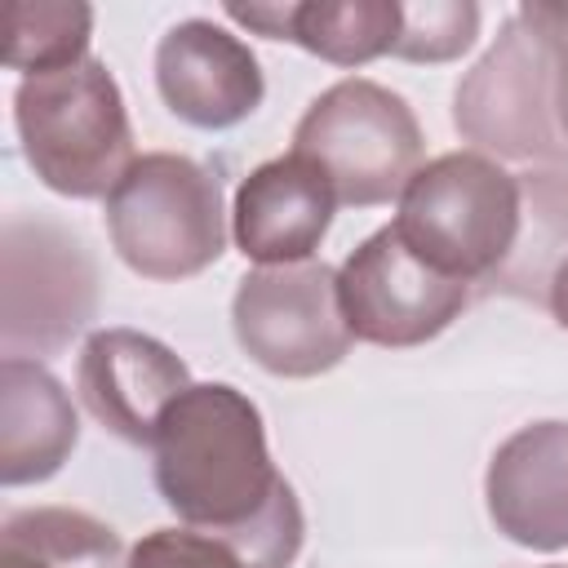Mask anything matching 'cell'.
Returning a JSON list of instances; mask_svg holds the SVG:
<instances>
[{"instance_id": "cell-15", "label": "cell", "mask_w": 568, "mask_h": 568, "mask_svg": "<svg viewBox=\"0 0 568 568\" xmlns=\"http://www.w3.org/2000/svg\"><path fill=\"white\" fill-rule=\"evenodd\" d=\"M226 18L266 40H288L333 67H364L395 49L404 27V0L226 4Z\"/></svg>"}, {"instance_id": "cell-5", "label": "cell", "mask_w": 568, "mask_h": 568, "mask_svg": "<svg viewBox=\"0 0 568 568\" xmlns=\"http://www.w3.org/2000/svg\"><path fill=\"white\" fill-rule=\"evenodd\" d=\"M293 155L311 160L333 182L337 204L377 209L399 200L422 169V124L395 89L351 75L302 111Z\"/></svg>"}, {"instance_id": "cell-8", "label": "cell", "mask_w": 568, "mask_h": 568, "mask_svg": "<svg viewBox=\"0 0 568 568\" xmlns=\"http://www.w3.org/2000/svg\"><path fill=\"white\" fill-rule=\"evenodd\" d=\"M550 71H555V36L537 27L524 9L506 18L497 44L479 58V67L457 84L453 124L515 160H541L555 151L550 129Z\"/></svg>"}, {"instance_id": "cell-21", "label": "cell", "mask_w": 568, "mask_h": 568, "mask_svg": "<svg viewBox=\"0 0 568 568\" xmlns=\"http://www.w3.org/2000/svg\"><path fill=\"white\" fill-rule=\"evenodd\" d=\"M550 315L559 328H568V253L559 257V266L550 275Z\"/></svg>"}, {"instance_id": "cell-19", "label": "cell", "mask_w": 568, "mask_h": 568, "mask_svg": "<svg viewBox=\"0 0 568 568\" xmlns=\"http://www.w3.org/2000/svg\"><path fill=\"white\" fill-rule=\"evenodd\" d=\"M124 568H253L231 541L213 537V532H200V528H155L146 532Z\"/></svg>"}, {"instance_id": "cell-9", "label": "cell", "mask_w": 568, "mask_h": 568, "mask_svg": "<svg viewBox=\"0 0 568 568\" xmlns=\"http://www.w3.org/2000/svg\"><path fill=\"white\" fill-rule=\"evenodd\" d=\"M93 257L53 222H4V359L53 355L93 315Z\"/></svg>"}, {"instance_id": "cell-2", "label": "cell", "mask_w": 568, "mask_h": 568, "mask_svg": "<svg viewBox=\"0 0 568 568\" xmlns=\"http://www.w3.org/2000/svg\"><path fill=\"white\" fill-rule=\"evenodd\" d=\"M13 124L31 173L67 200L111 195L138 160L124 93L98 58L22 75L13 89Z\"/></svg>"}, {"instance_id": "cell-18", "label": "cell", "mask_w": 568, "mask_h": 568, "mask_svg": "<svg viewBox=\"0 0 568 568\" xmlns=\"http://www.w3.org/2000/svg\"><path fill=\"white\" fill-rule=\"evenodd\" d=\"M479 36V4L470 0H417L404 4L395 58L404 62H453Z\"/></svg>"}, {"instance_id": "cell-4", "label": "cell", "mask_w": 568, "mask_h": 568, "mask_svg": "<svg viewBox=\"0 0 568 568\" xmlns=\"http://www.w3.org/2000/svg\"><path fill=\"white\" fill-rule=\"evenodd\" d=\"M519 222V178L479 151H448L413 173L390 226L426 266L475 284L510 257Z\"/></svg>"}, {"instance_id": "cell-1", "label": "cell", "mask_w": 568, "mask_h": 568, "mask_svg": "<svg viewBox=\"0 0 568 568\" xmlns=\"http://www.w3.org/2000/svg\"><path fill=\"white\" fill-rule=\"evenodd\" d=\"M155 488L200 532L231 541L253 568H288L306 519L293 484L275 470L257 404L231 382H191L160 417Z\"/></svg>"}, {"instance_id": "cell-10", "label": "cell", "mask_w": 568, "mask_h": 568, "mask_svg": "<svg viewBox=\"0 0 568 568\" xmlns=\"http://www.w3.org/2000/svg\"><path fill=\"white\" fill-rule=\"evenodd\" d=\"M191 386L186 359L138 328H98L75 359V390L89 417L124 444L151 448L164 408Z\"/></svg>"}, {"instance_id": "cell-20", "label": "cell", "mask_w": 568, "mask_h": 568, "mask_svg": "<svg viewBox=\"0 0 568 568\" xmlns=\"http://www.w3.org/2000/svg\"><path fill=\"white\" fill-rule=\"evenodd\" d=\"M524 13L555 36V71H550V115L568 138V4H524Z\"/></svg>"}, {"instance_id": "cell-11", "label": "cell", "mask_w": 568, "mask_h": 568, "mask_svg": "<svg viewBox=\"0 0 568 568\" xmlns=\"http://www.w3.org/2000/svg\"><path fill=\"white\" fill-rule=\"evenodd\" d=\"M155 89L182 124L209 133L248 120L266 98L257 53L213 18H182L160 36Z\"/></svg>"}, {"instance_id": "cell-14", "label": "cell", "mask_w": 568, "mask_h": 568, "mask_svg": "<svg viewBox=\"0 0 568 568\" xmlns=\"http://www.w3.org/2000/svg\"><path fill=\"white\" fill-rule=\"evenodd\" d=\"M80 439V417L62 382L36 364L9 355L0 364V484H44L62 470Z\"/></svg>"}, {"instance_id": "cell-6", "label": "cell", "mask_w": 568, "mask_h": 568, "mask_svg": "<svg viewBox=\"0 0 568 568\" xmlns=\"http://www.w3.org/2000/svg\"><path fill=\"white\" fill-rule=\"evenodd\" d=\"M231 328L240 351L275 377H320L355 346L337 271L315 257L248 271L231 297Z\"/></svg>"}, {"instance_id": "cell-16", "label": "cell", "mask_w": 568, "mask_h": 568, "mask_svg": "<svg viewBox=\"0 0 568 568\" xmlns=\"http://www.w3.org/2000/svg\"><path fill=\"white\" fill-rule=\"evenodd\" d=\"M0 555H18L44 568H124L115 528L71 506L13 510L0 532Z\"/></svg>"}, {"instance_id": "cell-13", "label": "cell", "mask_w": 568, "mask_h": 568, "mask_svg": "<svg viewBox=\"0 0 568 568\" xmlns=\"http://www.w3.org/2000/svg\"><path fill=\"white\" fill-rule=\"evenodd\" d=\"M333 182L302 155H275L235 186L231 235L257 266L311 262L333 226Z\"/></svg>"}, {"instance_id": "cell-3", "label": "cell", "mask_w": 568, "mask_h": 568, "mask_svg": "<svg viewBox=\"0 0 568 568\" xmlns=\"http://www.w3.org/2000/svg\"><path fill=\"white\" fill-rule=\"evenodd\" d=\"M106 235L133 275L191 280L226 253L222 182L191 155L146 151L106 195Z\"/></svg>"}, {"instance_id": "cell-7", "label": "cell", "mask_w": 568, "mask_h": 568, "mask_svg": "<svg viewBox=\"0 0 568 568\" xmlns=\"http://www.w3.org/2000/svg\"><path fill=\"white\" fill-rule=\"evenodd\" d=\"M337 293L346 324L359 342L404 351L439 337L466 306L470 284L426 266L395 226L373 231L337 266Z\"/></svg>"}, {"instance_id": "cell-17", "label": "cell", "mask_w": 568, "mask_h": 568, "mask_svg": "<svg viewBox=\"0 0 568 568\" xmlns=\"http://www.w3.org/2000/svg\"><path fill=\"white\" fill-rule=\"evenodd\" d=\"M93 9L84 0H9L4 4V67L62 71L89 58Z\"/></svg>"}, {"instance_id": "cell-12", "label": "cell", "mask_w": 568, "mask_h": 568, "mask_svg": "<svg viewBox=\"0 0 568 568\" xmlns=\"http://www.w3.org/2000/svg\"><path fill=\"white\" fill-rule=\"evenodd\" d=\"M484 501L493 528L524 550H568V422H532L497 444Z\"/></svg>"}, {"instance_id": "cell-22", "label": "cell", "mask_w": 568, "mask_h": 568, "mask_svg": "<svg viewBox=\"0 0 568 568\" xmlns=\"http://www.w3.org/2000/svg\"><path fill=\"white\" fill-rule=\"evenodd\" d=\"M0 568H44V564H31V559H18V555H0Z\"/></svg>"}]
</instances>
